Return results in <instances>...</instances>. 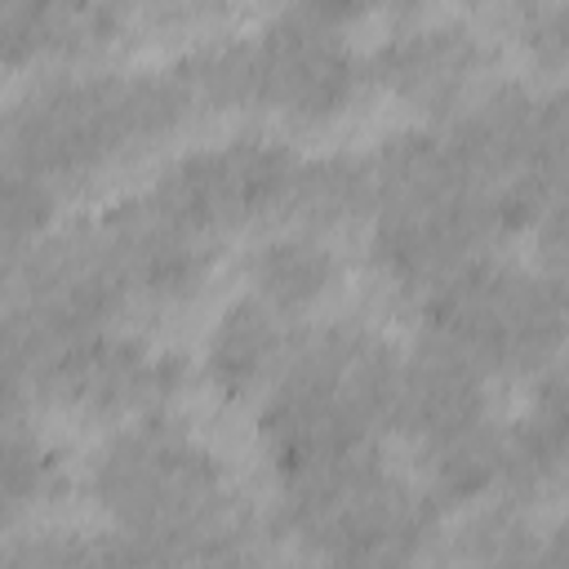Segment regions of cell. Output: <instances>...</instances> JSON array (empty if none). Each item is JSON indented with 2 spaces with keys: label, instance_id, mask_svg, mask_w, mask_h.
I'll list each match as a JSON object with an SVG mask.
<instances>
[{
  "label": "cell",
  "instance_id": "obj_13",
  "mask_svg": "<svg viewBox=\"0 0 569 569\" xmlns=\"http://www.w3.org/2000/svg\"><path fill=\"white\" fill-rule=\"evenodd\" d=\"M493 418V378L476 360L431 333H418V342L400 351L391 431L405 436L413 453H431Z\"/></svg>",
  "mask_w": 569,
  "mask_h": 569
},
{
  "label": "cell",
  "instance_id": "obj_1",
  "mask_svg": "<svg viewBox=\"0 0 569 569\" xmlns=\"http://www.w3.org/2000/svg\"><path fill=\"white\" fill-rule=\"evenodd\" d=\"M191 120L169 67L36 71L0 102V164L62 191L164 147Z\"/></svg>",
  "mask_w": 569,
  "mask_h": 569
},
{
  "label": "cell",
  "instance_id": "obj_20",
  "mask_svg": "<svg viewBox=\"0 0 569 569\" xmlns=\"http://www.w3.org/2000/svg\"><path fill=\"white\" fill-rule=\"evenodd\" d=\"M58 453L31 418H0V542H9L53 493Z\"/></svg>",
  "mask_w": 569,
  "mask_h": 569
},
{
  "label": "cell",
  "instance_id": "obj_22",
  "mask_svg": "<svg viewBox=\"0 0 569 569\" xmlns=\"http://www.w3.org/2000/svg\"><path fill=\"white\" fill-rule=\"evenodd\" d=\"M516 36L533 53V62L556 76L569 58V4H525V9H516Z\"/></svg>",
  "mask_w": 569,
  "mask_h": 569
},
{
  "label": "cell",
  "instance_id": "obj_14",
  "mask_svg": "<svg viewBox=\"0 0 569 569\" xmlns=\"http://www.w3.org/2000/svg\"><path fill=\"white\" fill-rule=\"evenodd\" d=\"M142 22L129 4H0V67L4 71H62L120 44Z\"/></svg>",
  "mask_w": 569,
  "mask_h": 569
},
{
  "label": "cell",
  "instance_id": "obj_21",
  "mask_svg": "<svg viewBox=\"0 0 569 569\" xmlns=\"http://www.w3.org/2000/svg\"><path fill=\"white\" fill-rule=\"evenodd\" d=\"M58 222V191L0 164V280Z\"/></svg>",
  "mask_w": 569,
  "mask_h": 569
},
{
  "label": "cell",
  "instance_id": "obj_6",
  "mask_svg": "<svg viewBox=\"0 0 569 569\" xmlns=\"http://www.w3.org/2000/svg\"><path fill=\"white\" fill-rule=\"evenodd\" d=\"M422 333L476 360L493 382L538 378L560 365L565 347V276L533 262L485 253L436 284L422 302Z\"/></svg>",
  "mask_w": 569,
  "mask_h": 569
},
{
  "label": "cell",
  "instance_id": "obj_8",
  "mask_svg": "<svg viewBox=\"0 0 569 569\" xmlns=\"http://www.w3.org/2000/svg\"><path fill=\"white\" fill-rule=\"evenodd\" d=\"M298 151L262 129H240L218 142H196L169 156L147 196L209 244L280 218Z\"/></svg>",
  "mask_w": 569,
  "mask_h": 569
},
{
  "label": "cell",
  "instance_id": "obj_2",
  "mask_svg": "<svg viewBox=\"0 0 569 569\" xmlns=\"http://www.w3.org/2000/svg\"><path fill=\"white\" fill-rule=\"evenodd\" d=\"M396 365V342L369 320L298 329L253 413V440L276 485L378 449V436L391 431Z\"/></svg>",
  "mask_w": 569,
  "mask_h": 569
},
{
  "label": "cell",
  "instance_id": "obj_18",
  "mask_svg": "<svg viewBox=\"0 0 569 569\" xmlns=\"http://www.w3.org/2000/svg\"><path fill=\"white\" fill-rule=\"evenodd\" d=\"M507 440V485L502 498L533 507L538 493L556 489L569 453V413H565V369L551 365L533 378V396L516 422H502Z\"/></svg>",
  "mask_w": 569,
  "mask_h": 569
},
{
  "label": "cell",
  "instance_id": "obj_23",
  "mask_svg": "<svg viewBox=\"0 0 569 569\" xmlns=\"http://www.w3.org/2000/svg\"><path fill=\"white\" fill-rule=\"evenodd\" d=\"M258 569H311V565H302V560H298V565H284V560H271V556H262V565H258Z\"/></svg>",
  "mask_w": 569,
  "mask_h": 569
},
{
  "label": "cell",
  "instance_id": "obj_9",
  "mask_svg": "<svg viewBox=\"0 0 569 569\" xmlns=\"http://www.w3.org/2000/svg\"><path fill=\"white\" fill-rule=\"evenodd\" d=\"M124 307V289L111 271L93 218L53 222L36 249L0 280V311L58 356L80 338L116 329Z\"/></svg>",
  "mask_w": 569,
  "mask_h": 569
},
{
  "label": "cell",
  "instance_id": "obj_16",
  "mask_svg": "<svg viewBox=\"0 0 569 569\" xmlns=\"http://www.w3.org/2000/svg\"><path fill=\"white\" fill-rule=\"evenodd\" d=\"M342 276L347 262L338 244L329 236H311L298 227H276L244 253V293H253L289 325L316 316L342 289Z\"/></svg>",
  "mask_w": 569,
  "mask_h": 569
},
{
  "label": "cell",
  "instance_id": "obj_17",
  "mask_svg": "<svg viewBox=\"0 0 569 569\" xmlns=\"http://www.w3.org/2000/svg\"><path fill=\"white\" fill-rule=\"evenodd\" d=\"M369 209H373L369 156L365 151H320V156H298L276 222L333 240L338 231L369 222Z\"/></svg>",
  "mask_w": 569,
  "mask_h": 569
},
{
  "label": "cell",
  "instance_id": "obj_11",
  "mask_svg": "<svg viewBox=\"0 0 569 569\" xmlns=\"http://www.w3.org/2000/svg\"><path fill=\"white\" fill-rule=\"evenodd\" d=\"M369 84L391 93L405 111L445 124L480 84L489 67V40L458 13L409 9L365 53Z\"/></svg>",
  "mask_w": 569,
  "mask_h": 569
},
{
  "label": "cell",
  "instance_id": "obj_4",
  "mask_svg": "<svg viewBox=\"0 0 569 569\" xmlns=\"http://www.w3.org/2000/svg\"><path fill=\"white\" fill-rule=\"evenodd\" d=\"M369 156V267L400 298L422 302L502 240L493 204L462 178L431 124L391 129Z\"/></svg>",
  "mask_w": 569,
  "mask_h": 569
},
{
  "label": "cell",
  "instance_id": "obj_5",
  "mask_svg": "<svg viewBox=\"0 0 569 569\" xmlns=\"http://www.w3.org/2000/svg\"><path fill=\"white\" fill-rule=\"evenodd\" d=\"M445 511L382 449L276 485L271 529L311 569H427Z\"/></svg>",
  "mask_w": 569,
  "mask_h": 569
},
{
  "label": "cell",
  "instance_id": "obj_10",
  "mask_svg": "<svg viewBox=\"0 0 569 569\" xmlns=\"http://www.w3.org/2000/svg\"><path fill=\"white\" fill-rule=\"evenodd\" d=\"M187 387V360L129 329H102L71 342L44 373L40 409H58L84 427H124L173 409Z\"/></svg>",
  "mask_w": 569,
  "mask_h": 569
},
{
  "label": "cell",
  "instance_id": "obj_3",
  "mask_svg": "<svg viewBox=\"0 0 569 569\" xmlns=\"http://www.w3.org/2000/svg\"><path fill=\"white\" fill-rule=\"evenodd\" d=\"M84 493L98 516L142 542L160 569H178L249 529L222 453L173 409L111 427L89 453Z\"/></svg>",
  "mask_w": 569,
  "mask_h": 569
},
{
  "label": "cell",
  "instance_id": "obj_19",
  "mask_svg": "<svg viewBox=\"0 0 569 569\" xmlns=\"http://www.w3.org/2000/svg\"><path fill=\"white\" fill-rule=\"evenodd\" d=\"M173 80L182 84L196 116H227L253 111V67H249V36H204L187 44L169 62Z\"/></svg>",
  "mask_w": 569,
  "mask_h": 569
},
{
  "label": "cell",
  "instance_id": "obj_7",
  "mask_svg": "<svg viewBox=\"0 0 569 569\" xmlns=\"http://www.w3.org/2000/svg\"><path fill=\"white\" fill-rule=\"evenodd\" d=\"M356 4H289L258 22L249 36L253 111H271L298 129H329L342 120L365 84L369 67L356 44Z\"/></svg>",
  "mask_w": 569,
  "mask_h": 569
},
{
  "label": "cell",
  "instance_id": "obj_12",
  "mask_svg": "<svg viewBox=\"0 0 569 569\" xmlns=\"http://www.w3.org/2000/svg\"><path fill=\"white\" fill-rule=\"evenodd\" d=\"M111 271L124 289L129 307L142 311H182L191 307L218 267V244L200 240L182 222H173L147 191H129L111 200L93 218Z\"/></svg>",
  "mask_w": 569,
  "mask_h": 569
},
{
  "label": "cell",
  "instance_id": "obj_15",
  "mask_svg": "<svg viewBox=\"0 0 569 569\" xmlns=\"http://www.w3.org/2000/svg\"><path fill=\"white\" fill-rule=\"evenodd\" d=\"M293 338H298V325L280 320L253 293H240L213 316V325L204 333L200 378L213 391V400H222L231 409L258 405V396L276 382Z\"/></svg>",
  "mask_w": 569,
  "mask_h": 569
}]
</instances>
